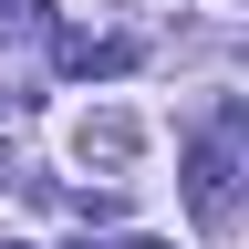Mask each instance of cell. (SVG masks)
Masks as SVG:
<instances>
[{
  "mask_svg": "<svg viewBox=\"0 0 249 249\" xmlns=\"http://www.w3.org/2000/svg\"><path fill=\"white\" fill-rule=\"evenodd\" d=\"M0 249H21V239H0Z\"/></svg>",
  "mask_w": 249,
  "mask_h": 249,
  "instance_id": "8992f818",
  "label": "cell"
},
{
  "mask_svg": "<svg viewBox=\"0 0 249 249\" xmlns=\"http://www.w3.org/2000/svg\"><path fill=\"white\" fill-rule=\"evenodd\" d=\"M114 249H166V239H114Z\"/></svg>",
  "mask_w": 249,
  "mask_h": 249,
  "instance_id": "277c9868",
  "label": "cell"
},
{
  "mask_svg": "<svg viewBox=\"0 0 249 249\" xmlns=\"http://www.w3.org/2000/svg\"><path fill=\"white\" fill-rule=\"evenodd\" d=\"M124 62H135V42H62V73H124Z\"/></svg>",
  "mask_w": 249,
  "mask_h": 249,
  "instance_id": "3957f363",
  "label": "cell"
},
{
  "mask_svg": "<svg viewBox=\"0 0 249 249\" xmlns=\"http://www.w3.org/2000/svg\"><path fill=\"white\" fill-rule=\"evenodd\" d=\"M135 145H145V124L124 114V104H93L73 124V156H83V166H135Z\"/></svg>",
  "mask_w": 249,
  "mask_h": 249,
  "instance_id": "7a4b0ae2",
  "label": "cell"
},
{
  "mask_svg": "<svg viewBox=\"0 0 249 249\" xmlns=\"http://www.w3.org/2000/svg\"><path fill=\"white\" fill-rule=\"evenodd\" d=\"M11 104H21V93H0V114H11Z\"/></svg>",
  "mask_w": 249,
  "mask_h": 249,
  "instance_id": "5b68a950",
  "label": "cell"
},
{
  "mask_svg": "<svg viewBox=\"0 0 249 249\" xmlns=\"http://www.w3.org/2000/svg\"><path fill=\"white\" fill-rule=\"evenodd\" d=\"M239 177H249V166H239L229 145H187V208H197V229L229 239L239 218H249V187H239Z\"/></svg>",
  "mask_w": 249,
  "mask_h": 249,
  "instance_id": "6da1fadb",
  "label": "cell"
}]
</instances>
